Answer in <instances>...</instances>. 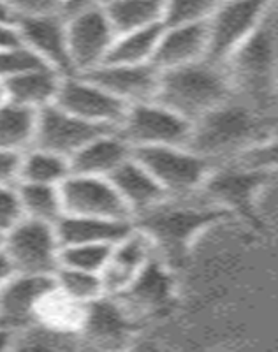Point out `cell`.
<instances>
[{
  "mask_svg": "<svg viewBox=\"0 0 278 352\" xmlns=\"http://www.w3.org/2000/svg\"><path fill=\"white\" fill-rule=\"evenodd\" d=\"M229 92L231 76L226 65L204 58L183 67L160 71L156 100L194 124L211 109L227 102Z\"/></svg>",
  "mask_w": 278,
  "mask_h": 352,
  "instance_id": "1",
  "label": "cell"
},
{
  "mask_svg": "<svg viewBox=\"0 0 278 352\" xmlns=\"http://www.w3.org/2000/svg\"><path fill=\"white\" fill-rule=\"evenodd\" d=\"M226 215L224 208L173 204L171 197L150 212L134 219V226L153 243L157 254L169 261H180L187 254L192 240L201 229Z\"/></svg>",
  "mask_w": 278,
  "mask_h": 352,
  "instance_id": "2",
  "label": "cell"
},
{
  "mask_svg": "<svg viewBox=\"0 0 278 352\" xmlns=\"http://www.w3.org/2000/svg\"><path fill=\"white\" fill-rule=\"evenodd\" d=\"M60 245L55 224L21 219L4 234L2 256L12 273L53 276L60 266Z\"/></svg>",
  "mask_w": 278,
  "mask_h": 352,
  "instance_id": "3",
  "label": "cell"
},
{
  "mask_svg": "<svg viewBox=\"0 0 278 352\" xmlns=\"http://www.w3.org/2000/svg\"><path fill=\"white\" fill-rule=\"evenodd\" d=\"M134 157L153 175L169 197H183L203 187L213 162L189 146H147L134 150Z\"/></svg>",
  "mask_w": 278,
  "mask_h": 352,
  "instance_id": "4",
  "label": "cell"
},
{
  "mask_svg": "<svg viewBox=\"0 0 278 352\" xmlns=\"http://www.w3.org/2000/svg\"><path fill=\"white\" fill-rule=\"evenodd\" d=\"M271 0H222L208 18V60L226 65L250 39L270 8Z\"/></svg>",
  "mask_w": 278,
  "mask_h": 352,
  "instance_id": "5",
  "label": "cell"
},
{
  "mask_svg": "<svg viewBox=\"0 0 278 352\" xmlns=\"http://www.w3.org/2000/svg\"><path fill=\"white\" fill-rule=\"evenodd\" d=\"M192 125L191 120L151 99L129 106L118 131L134 150L166 144L187 146Z\"/></svg>",
  "mask_w": 278,
  "mask_h": 352,
  "instance_id": "6",
  "label": "cell"
},
{
  "mask_svg": "<svg viewBox=\"0 0 278 352\" xmlns=\"http://www.w3.org/2000/svg\"><path fill=\"white\" fill-rule=\"evenodd\" d=\"M255 122L239 106L220 104L192 125L189 148L213 162L215 157L242 148L254 138Z\"/></svg>",
  "mask_w": 278,
  "mask_h": 352,
  "instance_id": "7",
  "label": "cell"
},
{
  "mask_svg": "<svg viewBox=\"0 0 278 352\" xmlns=\"http://www.w3.org/2000/svg\"><path fill=\"white\" fill-rule=\"evenodd\" d=\"M55 104L81 120L103 129H118L129 106L85 74H67Z\"/></svg>",
  "mask_w": 278,
  "mask_h": 352,
  "instance_id": "8",
  "label": "cell"
},
{
  "mask_svg": "<svg viewBox=\"0 0 278 352\" xmlns=\"http://www.w3.org/2000/svg\"><path fill=\"white\" fill-rule=\"evenodd\" d=\"M65 27L72 74H88L100 67L116 39L104 6L67 18Z\"/></svg>",
  "mask_w": 278,
  "mask_h": 352,
  "instance_id": "9",
  "label": "cell"
},
{
  "mask_svg": "<svg viewBox=\"0 0 278 352\" xmlns=\"http://www.w3.org/2000/svg\"><path fill=\"white\" fill-rule=\"evenodd\" d=\"M60 190L64 201V213L134 222L109 178L71 173L67 180L60 185Z\"/></svg>",
  "mask_w": 278,
  "mask_h": 352,
  "instance_id": "10",
  "label": "cell"
},
{
  "mask_svg": "<svg viewBox=\"0 0 278 352\" xmlns=\"http://www.w3.org/2000/svg\"><path fill=\"white\" fill-rule=\"evenodd\" d=\"M18 39L44 65L72 74L67 48V27L62 14H41V16L20 18L14 21Z\"/></svg>",
  "mask_w": 278,
  "mask_h": 352,
  "instance_id": "11",
  "label": "cell"
},
{
  "mask_svg": "<svg viewBox=\"0 0 278 352\" xmlns=\"http://www.w3.org/2000/svg\"><path fill=\"white\" fill-rule=\"evenodd\" d=\"M104 131H113V129H103L88 124L53 104L37 113L36 138H34L32 146L50 150L71 160V157L78 150L83 148L88 141Z\"/></svg>",
  "mask_w": 278,
  "mask_h": 352,
  "instance_id": "12",
  "label": "cell"
},
{
  "mask_svg": "<svg viewBox=\"0 0 278 352\" xmlns=\"http://www.w3.org/2000/svg\"><path fill=\"white\" fill-rule=\"evenodd\" d=\"M156 256L153 243L134 226L129 234L113 245L100 273L107 296H120L123 291H127Z\"/></svg>",
  "mask_w": 278,
  "mask_h": 352,
  "instance_id": "13",
  "label": "cell"
},
{
  "mask_svg": "<svg viewBox=\"0 0 278 352\" xmlns=\"http://www.w3.org/2000/svg\"><path fill=\"white\" fill-rule=\"evenodd\" d=\"M53 285V276H34L12 273L0 285V324L17 336L36 320L37 307Z\"/></svg>",
  "mask_w": 278,
  "mask_h": 352,
  "instance_id": "14",
  "label": "cell"
},
{
  "mask_svg": "<svg viewBox=\"0 0 278 352\" xmlns=\"http://www.w3.org/2000/svg\"><path fill=\"white\" fill-rule=\"evenodd\" d=\"M85 76L103 85L125 104H138L157 97L160 71L153 64H103Z\"/></svg>",
  "mask_w": 278,
  "mask_h": 352,
  "instance_id": "15",
  "label": "cell"
},
{
  "mask_svg": "<svg viewBox=\"0 0 278 352\" xmlns=\"http://www.w3.org/2000/svg\"><path fill=\"white\" fill-rule=\"evenodd\" d=\"M208 55L206 21L187 25H164L151 64L159 71L183 67L204 60Z\"/></svg>",
  "mask_w": 278,
  "mask_h": 352,
  "instance_id": "16",
  "label": "cell"
},
{
  "mask_svg": "<svg viewBox=\"0 0 278 352\" xmlns=\"http://www.w3.org/2000/svg\"><path fill=\"white\" fill-rule=\"evenodd\" d=\"M134 157V148L118 129L104 131L88 141L83 148L71 157L72 173L109 178L129 159Z\"/></svg>",
  "mask_w": 278,
  "mask_h": 352,
  "instance_id": "17",
  "label": "cell"
},
{
  "mask_svg": "<svg viewBox=\"0 0 278 352\" xmlns=\"http://www.w3.org/2000/svg\"><path fill=\"white\" fill-rule=\"evenodd\" d=\"M109 180L115 185L116 192L120 194L122 201L131 212L132 219L150 212L160 203L169 199L159 182L136 157L129 159L122 168L116 169L109 176Z\"/></svg>",
  "mask_w": 278,
  "mask_h": 352,
  "instance_id": "18",
  "label": "cell"
},
{
  "mask_svg": "<svg viewBox=\"0 0 278 352\" xmlns=\"http://www.w3.org/2000/svg\"><path fill=\"white\" fill-rule=\"evenodd\" d=\"M64 76L48 65H36L2 81L4 96L8 100L39 113L55 104Z\"/></svg>",
  "mask_w": 278,
  "mask_h": 352,
  "instance_id": "19",
  "label": "cell"
},
{
  "mask_svg": "<svg viewBox=\"0 0 278 352\" xmlns=\"http://www.w3.org/2000/svg\"><path fill=\"white\" fill-rule=\"evenodd\" d=\"M132 229H134L132 220L72 215V213H64L55 224L56 236L62 247L80 243L115 245Z\"/></svg>",
  "mask_w": 278,
  "mask_h": 352,
  "instance_id": "20",
  "label": "cell"
},
{
  "mask_svg": "<svg viewBox=\"0 0 278 352\" xmlns=\"http://www.w3.org/2000/svg\"><path fill=\"white\" fill-rule=\"evenodd\" d=\"M270 171L264 169L245 168L243 171H226L219 175L208 176L204 182L206 190L211 197L222 203L224 206L238 210L250 215L252 201L255 192L270 180Z\"/></svg>",
  "mask_w": 278,
  "mask_h": 352,
  "instance_id": "21",
  "label": "cell"
},
{
  "mask_svg": "<svg viewBox=\"0 0 278 352\" xmlns=\"http://www.w3.org/2000/svg\"><path fill=\"white\" fill-rule=\"evenodd\" d=\"M37 113L4 99L0 102V152L21 155L34 144Z\"/></svg>",
  "mask_w": 278,
  "mask_h": 352,
  "instance_id": "22",
  "label": "cell"
},
{
  "mask_svg": "<svg viewBox=\"0 0 278 352\" xmlns=\"http://www.w3.org/2000/svg\"><path fill=\"white\" fill-rule=\"evenodd\" d=\"M71 160L50 150L30 146L20 155L18 182L23 184L62 185L71 176Z\"/></svg>",
  "mask_w": 278,
  "mask_h": 352,
  "instance_id": "23",
  "label": "cell"
},
{
  "mask_svg": "<svg viewBox=\"0 0 278 352\" xmlns=\"http://www.w3.org/2000/svg\"><path fill=\"white\" fill-rule=\"evenodd\" d=\"M104 11L118 36L162 23L164 0H106Z\"/></svg>",
  "mask_w": 278,
  "mask_h": 352,
  "instance_id": "24",
  "label": "cell"
},
{
  "mask_svg": "<svg viewBox=\"0 0 278 352\" xmlns=\"http://www.w3.org/2000/svg\"><path fill=\"white\" fill-rule=\"evenodd\" d=\"M164 23L118 34L104 64H151Z\"/></svg>",
  "mask_w": 278,
  "mask_h": 352,
  "instance_id": "25",
  "label": "cell"
},
{
  "mask_svg": "<svg viewBox=\"0 0 278 352\" xmlns=\"http://www.w3.org/2000/svg\"><path fill=\"white\" fill-rule=\"evenodd\" d=\"M17 187L25 219L56 224L60 217L64 215V201H62L60 185L17 182Z\"/></svg>",
  "mask_w": 278,
  "mask_h": 352,
  "instance_id": "26",
  "label": "cell"
},
{
  "mask_svg": "<svg viewBox=\"0 0 278 352\" xmlns=\"http://www.w3.org/2000/svg\"><path fill=\"white\" fill-rule=\"evenodd\" d=\"M53 284L62 294L85 307L100 300L103 296H107L100 273L58 266L53 275Z\"/></svg>",
  "mask_w": 278,
  "mask_h": 352,
  "instance_id": "27",
  "label": "cell"
},
{
  "mask_svg": "<svg viewBox=\"0 0 278 352\" xmlns=\"http://www.w3.org/2000/svg\"><path fill=\"white\" fill-rule=\"evenodd\" d=\"M113 245L97 243H80L65 245L60 250V266L67 268L85 270V272L103 273L107 263V257L111 252Z\"/></svg>",
  "mask_w": 278,
  "mask_h": 352,
  "instance_id": "28",
  "label": "cell"
},
{
  "mask_svg": "<svg viewBox=\"0 0 278 352\" xmlns=\"http://www.w3.org/2000/svg\"><path fill=\"white\" fill-rule=\"evenodd\" d=\"M222 0H164L162 23L187 25L208 21Z\"/></svg>",
  "mask_w": 278,
  "mask_h": 352,
  "instance_id": "29",
  "label": "cell"
},
{
  "mask_svg": "<svg viewBox=\"0 0 278 352\" xmlns=\"http://www.w3.org/2000/svg\"><path fill=\"white\" fill-rule=\"evenodd\" d=\"M36 65L44 64L21 43L0 48V81L9 80L27 69L36 67Z\"/></svg>",
  "mask_w": 278,
  "mask_h": 352,
  "instance_id": "30",
  "label": "cell"
},
{
  "mask_svg": "<svg viewBox=\"0 0 278 352\" xmlns=\"http://www.w3.org/2000/svg\"><path fill=\"white\" fill-rule=\"evenodd\" d=\"M23 219L17 184L0 185V232L6 234Z\"/></svg>",
  "mask_w": 278,
  "mask_h": 352,
  "instance_id": "31",
  "label": "cell"
},
{
  "mask_svg": "<svg viewBox=\"0 0 278 352\" xmlns=\"http://www.w3.org/2000/svg\"><path fill=\"white\" fill-rule=\"evenodd\" d=\"M14 21L20 18L60 14V0H4Z\"/></svg>",
  "mask_w": 278,
  "mask_h": 352,
  "instance_id": "32",
  "label": "cell"
},
{
  "mask_svg": "<svg viewBox=\"0 0 278 352\" xmlns=\"http://www.w3.org/2000/svg\"><path fill=\"white\" fill-rule=\"evenodd\" d=\"M243 164H245V168L264 169V171H271L273 168H278V141H273L266 146H259V148L248 152L245 160H243Z\"/></svg>",
  "mask_w": 278,
  "mask_h": 352,
  "instance_id": "33",
  "label": "cell"
},
{
  "mask_svg": "<svg viewBox=\"0 0 278 352\" xmlns=\"http://www.w3.org/2000/svg\"><path fill=\"white\" fill-rule=\"evenodd\" d=\"M104 2L106 0H60V14L67 20L90 9L103 8Z\"/></svg>",
  "mask_w": 278,
  "mask_h": 352,
  "instance_id": "34",
  "label": "cell"
},
{
  "mask_svg": "<svg viewBox=\"0 0 278 352\" xmlns=\"http://www.w3.org/2000/svg\"><path fill=\"white\" fill-rule=\"evenodd\" d=\"M18 164H20V155H14V153H8V152H0V185L17 184L18 182Z\"/></svg>",
  "mask_w": 278,
  "mask_h": 352,
  "instance_id": "35",
  "label": "cell"
},
{
  "mask_svg": "<svg viewBox=\"0 0 278 352\" xmlns=\"http://www.w3.org/2000/svg\"><path fill=\"white\" fill-rule=\"evenodd\" d=\"M14 349V333L4 324H0V351Z\"/></svg>",
  "mask_w": 278,
  "mask_h": 352,
  "instance_id": "36",
  "label": "cell"
},
{
  "mask_svg": "<svg viewBox=\"0 0 278 352\" xmlns=\"http://www.w3.org/2000/svg\"><path fill=\"white\" fill-rule=\"evenodd\" d=\"M11 275H12V272H11V268H9V264L6 263L4 256H0V285L4 284V282L8 280Z\"/></svg>",
  "mask_w": 278,
  "mask_h": 352,
  "instance_id": "37",
  "label": "cell"
},
{
  "mask_svg": "<svg viewBox=\"0 0 278 352\" xmlns=\"http://www.w3.org/2000/svg\"><path fill=\"white\" fill-rule=\"evenodd\" d=\"M0 21H8V23H14V16L6 6L4 0H0Z\"/></svg>",
  "mask_w": 278,
  "mask_h": 352,
  "instance_id": "38",
  "label": "cell"
},
{
  "mask_svg": "<svg viewBox=\"0 0 278 352\" xmlns=\"http://www.w3.org/2000/svg\"><path fill=\"white\" fill-rule=\"evenodd\" d=\"M6 99V96H4V85H2V81H0V102H2V100Z\"/></svg>",
  "mask_w": 278,
  "mask_h": 352,
  "instance_id": "39",
  "label": "cell"
},
{
  "mask_svg": "<svg viewBox=\"0 0 278 352\" xmlns=\"http://www.w3.org/2000/svg\"><path fill=\"white\" fill-rule=\"evenodd\" d=\"M2 245H4V234L0 232V256H2Z\"/></svg>",
  "mask_w": 278,
  "mask_h": 352,
  "instance_id": "40",
  "label": "cell"
}]
</instances>
